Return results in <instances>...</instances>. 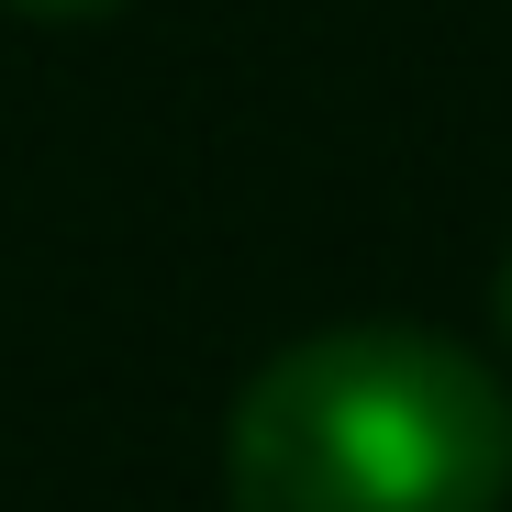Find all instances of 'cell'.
<instances>
[{
    "mask_svg": "<svg viewBox=\"0 0 512 512\" xmlns=\"http://www.w3.org/2000/svg\"><path fill=\"white\" fill-rule=\"evenodd\" d=\"M223 490L234 512H501L512 401L423 323H334L245 379Z\"/></svg>",
    "mask_w": 512,
    "mask_h": 512,
    "instance_id": "6da1fadb",
    "label": "cell"
},
{
    "mask_svg": "<svg viewBox=\"0 0 512 512\" xmlns=\"http://www.w3.org/2000/svg\"><path fill=\"white\" fill-rule=\"evenodd\" d=\"M23 23H101V12H123V0H12Z\"/></svg>",
    "mask_w": 512,
    "mask_h": 512,
    "instance_id": "7a4b0ae2",
    "label": "cell"
},
{
    "mask_svg": "<svg viewBox=\"0 0 512 512\" xmlns=\"http://www.w3.org/2000/svg\"><path fill=\"white\" fill-rule=\"evenodd\" d=\"M490 312H501V346H512V256L490 268Z\"/></svg>",
    "mask_w": 512,
    "mask_h": 512,
    "instance_id": "3957f363",
    "label": "cell"
}]
</instances>
